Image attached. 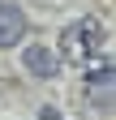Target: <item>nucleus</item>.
I'll return each mask as SVG.
<instances>
[{
    "mask_svg": "<svg viewBox=\"0 0 116 120\" xmlns=\"http://www.w3.org/2000/svg\"><path fill=\"white\" fill-rule=\"evenodd\" d=\"M103 26H99L95 17H77V22H69L60 30V60H73V64H82V60H90L95 52H103Z\"/></svg>",
    "mask_w": 116,
    "mask_h": 120,
    "instance_id": "nucleus-1",
    "label": "nucleus"
},
{
    "mask_svg": "<svg viewBox=\"0 0 116 120\" xmlns=\"http://www.w3.org/2000/svg\"><path fill=\"white\" fill-rule=\"evenodd\" d=\"M82 90H86V103H90V107L116 112V64L90 69V73H86V82H82Z\"/></svg>",
    "mask_w": 116,
    "mask_h": 120,
    "instance_id": "nucleus-2",
    "label": "nucleus"
},
{
    "mask_svg": "<svg viewBox=\"0 0 116 120\" xmlns=\"http://www.w3.org/2000/svg\"><path fill=\"white\" fill-rule=\"evenodd\" d=\"M26 30H30V22H26L22 4H13V0H0V47H13V43L26 39Z\"/></svg>",
    "mask_w": 116,
    "mask_h": 120,
    "instance_id": "nucleus-3",
    "label": "nucleus"
},
{
    "mask_svg": "<svg viewBox=\"0 0 116 120\" xmlns=\"http://www.w3.org/2000/svg\"><path fill=\"white\" fill-rule=\"evenodd\" d=\"M22 64H26V73H35V77L52 82L56 73H60V52H47L43 43H30V47L22 52Z\"/></svg>",
    "mask_w": 116,
    "mask_h": 120,
    "instance_id": "nucleus-4",
    "label": "nucleus"
}]
</instances>
